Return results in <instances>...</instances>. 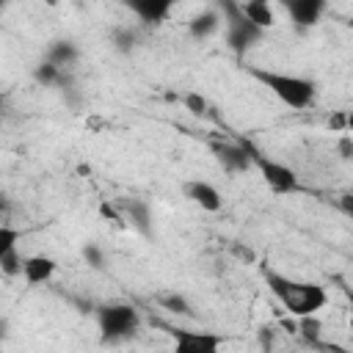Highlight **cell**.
Instances as JSON below:
<instances>
[{"label": "cell", "instance_id": "cell-4", "mask_svg": "<svg viewBox=\"0 0 353 353\" xmlns=\"http://www.w3.org/2000/svg\"><path fill=\"white\" fill-rule=\"evenodd\" d=\"M218 11H221V19L226 25V47L234 55L243 58L248 50H254L265 39V30L243 17L237 0H218Z\"/></svg>", "mask_w": 353, "mask_h": 353}, {"label": "cell", "instance_id": "cell-28", "mask_svg": "<svg viewBox=\"0 0 353 353\" xmlns=\"http://www.w3.org/2000/svg\"><path fill=\"white\" fill-rule=\"evenodd\" d=\"M8 336V320L6 317H0V342Z\"/></svg>", "mask_w": 353, "mask_h": 353}, {"label": "cell", "instance_id": "cell-12", "mask_svg": "<svg viewBox=\"0 0 353 353\" xmlns=\"http://www.w3.org/2000/svg\"><path fill=\"white\" fill-rule=\"evenodd\" d=\"M58 270V262L47 254H30L25 256V265H22V276L28 284H47Z\"/></svg>", "mask_w": 353, "mask_h": 353}, {"label": "cell", "instance_id": "cell-21", "mask_svg": "<svg viewBox=\"0 0 353 353\" xmlns=\"http://www.w3.org/2000/svg\"><path fill=\"white\" fill-rule=\"evenodd\" d=\"M80 254H83V259H85L88 268H94V270H102V268H105V251H102L97 243H85V245L80 248Z\"/></svg>", "mask_w": 353, "mask_h": 353}, {"label": "cell", "instance_id": "cell-9", "mask_svg": "<svg viewBox=\"0 0 353 353\" xmlns=\"http://www.w3.org/2000/svg\"><path fill=\"white\" fill-rule=\"evenodd\" d=\"M182 193H185V199L188 201H193L199 210H204V212H221L223 210V196H221V190L212 185V182H207V179H188L185 185H182Z\"/></svg>", "mask_w": 353, "mask_h": 353}, {"label": "cell", "instance_id": "cell-14", "mask_svg": "<svg viewBox=\"0 0 353 353\" xmlns=\"http://www.w3.org/2000/svg\"><path fill=\"white\" fill-rule=\"evenodd\" d=\"M221 22H223V19H221V11H218V8H207V11L196 14V17L188 22V33H190V39L204 41V39H210V36L218 33Z\"/></svg>", "mask_w": 353, "mask_h": 353}, {"label": "cell", "instance_id": "cell-18", "mask_svg": "<svg viewBox=\"0 0 353 353\" xmlns=\"http://www.w3.org/2000/svg\"><path fill=\"white\" fill-rule=\"evenodd\" d=\"M63 72H66V69H61V66H55V63H50V61H39V63L33 66V80H36V85H41V88H58Z\"/></svg>", "mask_w": 353, "mask_h": 353}, {"label": "cell", "instance_id": "cell-25", "mask_svg": "<svg viewBox=\"0 0 353 353\" xmlns=\"http://www.w3.org/2000/svg\"><path fill=\"white\" fill-rule=\"evenodd\" d=\"M99 215H102L105 221H113V223H121V221H124V218H121V210L113 207L110 201H102V204H99Z\"/></svg>", "mask_w": 353, "mask_h": 353}, {"label": "cell", "instance_id": "cell-26", "mask_svg": "<svg viewBox=\"0 0 353 353\" xmlns=\"http://www.w3.org/2000/svg\"><path fill=\"white\" fill-rule=\"evenodd\" d=\"M347 113H334L331 119H328V127H331V132H347Z\"/></svg>", "mask_w": 353, "mask_h": 353}, {"label": "cell", "instance_id": "cell-1", "mask_svg": "<svg viewBox=\"0 0 353 353\" xmlns=\"http://www.w3.org/2000/svg\"><path fill=\"white\" fill-rule=\"evenodd\" d=\"M262 279H265V287L279 298V303L295 317L317 314L328 303V292L314 281H298L273 268H262Z\"/></svg>", "mask_w": 353, "mask_h": 353}, {"label": "cell", "instance_id": "cell-33", "mask_svg": "<svg viewBox=\"0 0 353 353\" xmlns=\"http://www.w3.org/2000/svg\"><path fill=\"white\" fill-rule=\"evenodd\" d=\"M6 3H8V0H0V11H3V8H6Z\"/></svg>", "mask_w": 353, "mask_h": 353}, {"label": "cell", "instance_id": "cell-23", "mask_svg": "<svg viewBox=\"0 0 353 353\" xmlns=\"http://www.w3.org/2000/svg\"><path fill=\"white\" fill-rule=\"evenodd\" d=\"M19 237H22L19 229H14V226H0V256H3L6 251H11V248L19 243Z\"/></svg>", "mask_w": 353, "mask_h": 353}, {"label": "cell", "instance_id": "cell-2", "mask_svg": "<svg viewBox=\"0 0 353 353\" xmlns=\"http://www.w3.org/2000/svg\"><path fill=\"white\" fill-rule=\"evenodd\" d=\"M248 74L259 80L279 102H284L292 110H306L317 99V83L301 74H287L276 69H262V66H248Z\"/></svg>", "mask_w": 353, "mask_h": 353}, {"label": "cell", "instance_id": "cell-13", "mask_svg": "<svg viewBox=\"0 0 353 353\" xmlns=\"http://www.w3.org/2000/svg\"><path fill=\"white\" fill-rule=\"evenodd\" d=\"M44 61H50L61 69H72L80 61V47L72 39H52L44 50Z\"/></svg>", "mask_w": 353, "mask_h": 353}, {"label": "cell", "instance_id": "cell-10", "mask_svg": "<svg viewBox=\"0 0 353 353\" xmlns=\"http://www.w3.org/2000/svg\"><path fill=\"white\" fill-rule=\"evenodd\" d=\"M212 154L221 163V168L229 174H245L248 168H254L251 146L245 143H212Z\"/></svg>", "mask_w": 353, "mask_h": 353}, {"label": "cell", "instance_id": "cell-34", "mask_svg": "<svg viewBox=\"0 0 353 353\" xmlns=\"http://www.w3.org/2000/svg\"><path fill=\"white\" fill-rule=\"evenodd\" d=\"M47 3H50V6H55V3H58V0H47Z\"/></svg>", "mask_w": 353, "mask_h": 353}, {"label": "cell", "instance_id": "cell-3", "mask_svg": "<svg viewBox=\"0 0 353 353\" xmlns=\"http://www.w3.org/2000/svg\"><path fill=\"white\" fill-rule=\"evenodd\" d=\"M102 345H119L138 334L141 312L132 303H102L94 309Z\"/></svg>", "mask_w": 353, "mask_h": 353}, {"label": "cell", "instance_id": "cell-16", "mask_svg": "<svg viewBox=\"0 0 353 353\" xmlns=\"http://www.w3.org/2000/svg\"><path fill=\"white\" fill-rule=\"evenodd\" d=\"M110 44L116 52L121 55H132L138 47H141V33L132 28V25H119L110 30Z\"/></svg>", "mask_w": 353, "mask_h": 353}, {"label": "cell", "instance_id": "cell-20", "mask_svg": "<svg viewBox=\"0 0 353 353\" xmlns=\"http://www.w3.org/2000/svg\"><path fill=\"white\" fill-rule=\"evenodd\" d=\"M22 265H25V256L17 251V245L0 256V273L6 276H22Z\"/></svg>", "mask_w": 353, "mask_h": 353}, {"label": "cell", "instance_id": "cell-11", "mask_svg": "<svg viewBox=\"0 0 353 353\" xmlns=\"http://www.w3.org/2000/svg\"><path fill=\"white\" fill-rule=\"evenodd\" d=\"M119 210L124 212V218L130 221V226L141 237H146V240L154 237V218H152L149 201H143V199H121L119 201Z\"/></svg>", "mask_w": 353, "mask_h": 353}, {"label": "cell", "instance_id": "cell-24", "mask_svg": "<svg viewBox=\"0 0 353 353\" xmlns=\"http://www.w3.org/2000/svg\"><path fill=\"white\" fill-rule=\"evenodd\" d=\"M336 152H339L342 160H350V157H353V138H350L347 132L339 135V141H336Z\"/></svg>", "mask_w": 353, "mask_h": 353}, {"label": "cell", "instance_id": "cell-32", "mask_svg": "<svg viewBox=\"0 0 353 353\" xmlns=\"http://www.w3.org/2000/svg\"><path fill=\"white\" fill-rule=\"evenodd\" d=\"M6 116V94H0V119Z\"/></svg>", "mask_w": 353, "mask_h": 353}, {"label": "cell", "instance_id": "cell-7", "mask_svg": "<svg viewBox=\"0 0 353 353\" xmlns=\"http://www.w3.org/2000/svg\"><path fill=\"white\" fill-rule=\"evenodd\" d=\"M276 3L287 11V17L292 19V25L298 30L314 28L328 8V0H276Z\"/></svg>", "mask_w": 353, "mask_h": 353}, {"label": "cell", "instance_id": "cell-8", "mask_svg": "<svg viewBox=\"0 0 353 353\" xmlns=\"http://www.w3.org/2000/svg\"><path fill=\"white\" fill-rule=\"evenodd\" d=\"M141 25H163L174 11L176 0H119Z\"/></svg>", "mask_w": 353, "mask_h": 353}, {"label": "cell", "instance_id": "cell-31", "mask_svg": "<svg viewBox=\"0 0 353 353\" xmlns=\"http://www.w3.org/2000/svg\"><path fill=\"white\" fill-rule=\"evenodd\" d=\"M342 210H345V212H350V196H347V193L342 196Z\"/></svg>", "mask_w": 353, "mask_h": 353}, {"label": "cell", "instance_id": "cell-29", "mask_svg": "<svg viewBox=\"0 0 353 353\" xmlns=\"http://www.w3.org/2000/svg\"><path fill=\"white\" fill-rule=\"evenodd\" d=\"M8 210H11V204H8V199H6L3 193H0V215H6Z\"/></svg>", "mask_w": 353, "mask_h": 353}, {"label": "cell", "instance_id": "cell-22", "mask_svg": "<svg viewBox=\"0 0 353 353\" xmlns=\"http://www.w3.org/2000/svg\"><path fill=\"white\" fill-rule=\"evenodd\" d=\"M182 105L193 113V116H204L207 110H210V105H207V99L201 97V94H196V91H188V94H182Z\"/></svg>", "mask_w": 353, "mask_h": 353}, {"label": "cell", "instance_id": "cell-17", "mask_svg": "<svg viewBox=\"0 0 353 353\" xmlns=\"http://www.w3.org/2000/svg\"><path fill=\"white\" fill-rule=\"evenodd\" d=\"M157 303H160V309H165V312H171V314L193 317V306H190V301H188L182 292H176V290H171V292H160V295H157Z\"/></svg>", "mask_w": 353, "mask_h": 353}, {"label": "cell", "instance_id": "cell-30", "mask_svg": "<svg viewBox=\"0 0 353 353\" xmlns=\"http://www.w3.org/2000/svg\"><path fill=\"white\" fill-rule=\"evenodd\" d=\"M234 254H237V256H245V259H254V254H251L248 248H234Z\"/></svg>", "mask_w": 353, "mask_h": 353}, {"label": "cell", "instance_id": "cell-19", "mask_svg": "<svg viewBox=\"0 0 353 353\" xmlns=\"http://www.w3.org/2000/svg\"><path fill=\"white\" fill-rule=\"evenodd\" d=\"M295 331L314 347V345H320V336H323V323H320V317L317 314H303V317H298V325H295Z\"/></svg>", "mask_w": 353, "mask_h": 353}, {"label": "cell", "instance_id": "cell-27", "mask_svg": "<svg viewBox=\"0 0 353 353\" xmlns=\"http://www.w3.org/2000/svg\"><path fill=\"white\" fill-rule=\"evenodd\" d=\"M256 339H259V347H265V350L273 347V331H270V328H259Z\"/></svg>", "mask_w": 353, "mask_h": 353}, {"label": "cell", "instance_id": "cell-15", "mask_svg": "<svg viewBox=\"0 0 353 353\" xmlns=\"http://www.w3.org/2000/svg\"><path fill=\"white\" fill-rule=\"evenodd\" d=\"M240 11H243V17L248 22H254L262 30L276 25V11H273L270 0H245V3H240Z\"/></svg>", "mask_w": 353, "mask_h": 353}, {"label": "cell", "instance_id": "cell-6", "mask_svg": "<svg viewBox=\"0 0 353 353\" xmlns=\"http://www.w3.org/2000/svg\"><path fill=\"white\" fill-rule=\"evenodd\" d=\"M174 339L176 353H215L223 339L212 331H188V328H174L168 331Z\"/></svg>", "mask_w": 353, "mask_h": 353}, {"label": "cell", "instance_id": "cell-5", "mask_svg": "<svg viewBox=\"0 0 353 353\" xmlns=\"http://www.w3.org/2000/svg\"><path fill=\"white\" fill-rule=\"evenodd\" d=\"M251 163L259 168L265 185H268L273 193H281V196H284V193H295V190L301 188L298 174H295L287 163H279V160L262 154L259 149H251Z\"/></svg>", "mask_w": 353, "mask_h": 353}]
</instances>
